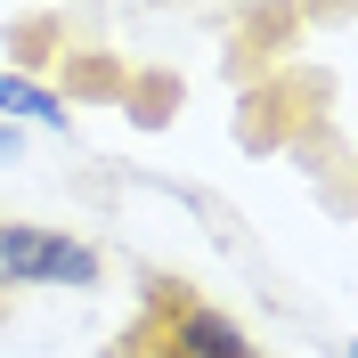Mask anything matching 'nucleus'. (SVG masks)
<instances>
[{"instance_id": "obj_4", "label": "nucleus", "mask_w": 358, "mask_h": 358, "mask_svg": "<svg viewBox=\"0 0 358 358\" xmlns=\"http://www.w3.org/2000/svg\"><path fill=\"white\" fill-rule=\"evenodd\" d=\"M24 155V131H17V122H0V163H17Z\"/></svg>"}, {"instance_id": "obj_1", "label": "nucleus", "mask_w": 358, "mask_h": 358, "mask_svg": "<svg viewBox=\"0 0 358 358\" xmlns=\"http://www.w3.org/2000/svg\"><path fill=\"white\" fill-rule=\"evenodd\" d=\"M0 285H98V252L66 228H24L0 220Z\"/></svg>"}, {"instance_id": "obj_2", "label": "nucleus", "mask_w": 358, "mask_h": 358, "mask_svg": "<svg viewBox=\"0 0 358 358\" xmlns=\"http://www.w3.org/2000/svg\"><path fill=\"white\" fill-rule=\"evenodd\" d=\"M163 350H171V358H252V334L228 310H212V301H171Z\"/></svg>"}, {"instance_id": "obj_3", "label": "nucleus", "mask_w": 358, "mask_h": 358, "mask_svg": "<svg viewBox=\"0 0 358 358\" xmlns=\"http://www.w3.org/2000/svg\"><path fill=\"white\" fill-rule=\"evenodd\" d=\"M0 122H17V131H73V106H66V90L33 82V73H0Z\"/></svg>"}, {"instance_id": "obj_5", "label": "nucleus", "mask_w": 358, "mask_h": 358, "mask_svg": "<svg viewBox=\"0 0 358 358\" xmlns=\"http://www.w3.org/2000/svg\"><path fill=\"white\" fill-rule=\"evenodd\" d=\"M350 358H358V350H350Z\"/></svg>"}]
</instances>
